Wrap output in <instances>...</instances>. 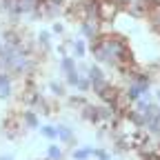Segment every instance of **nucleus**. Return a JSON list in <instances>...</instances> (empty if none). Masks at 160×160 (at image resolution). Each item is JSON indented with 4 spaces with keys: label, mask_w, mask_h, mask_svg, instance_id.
<instances>
[{
    "label": "nucleus",
    "mask_w": 160,
    "mask_h": 160,
    "mask_svg": "<svg viewBox=\"0 0 160 160\" xmlns=\"http://www.w3.org/2000/svg\"><path fill=\"white\" fill-rule=\"evenodd\" d=\"M36 45L42 49V51H49V49H51V31L40 29L38 36H36Z\"/></svg>",
    "instance_id": "8"
},
{
    "label": "nucleus",
    "mask_w": 160,
    "mask_h": 160,
    "mask_svg": "<svg viewBox=\"0 0 160 160\" xmlns=\"http://www.w3.org/2000/svg\"><path fill=\"white\" fill-rule=\"evenodd\" d=\"M0 160H13L11 153H0Z\"/></svg>",
    "instance_id": "23"
},
{
    "label": "nucleus",
    "mask_w": 160,
    "mask_h": 160,
    "mask_svg": "<svg viewBox=\"0 0 160 160\" xmlns=\"http://www.w3.org/2000/svg\"><path fill=\"white\" fill-rule=\"evenodd\" d=\"M80 33H82V38L87 40V42H91V40H96L100 36V27H102V22H100V18H82L80 20Z\"/></svg>",
    "instance_id": "1"
},
{
    "label": "nucleus",
    "mask_w": 160,
    "mask_h": 160,
    "mask_svg": "<svg viewBox=\"0 0 160 160\" xmlns=\"http://www.w3.org/2000/svg\"><path fill=\"white\" fill-rule=\"evenodd\" d=\"M49 89L56 98H65V85L58 82V80H49Z\"/></svg>",
    "instance_id": "14"
},
{
    "label": "nucleus",
    "mask_w": 160,
    "mask_h": 160,
    "mask_svg": "<svg viewBox=\"0 0 160 160\" xmlns=\"http://www.w3.org/2000/svg\"><path fill=\"white\" fill-rule=\"evenodd\" d=\"M131 2H133V5H138L145 13H149V11H151V7L156 5V0H131Z\"/></svg>",
    "instance_id": "19"
},
{
    "label": "nucleus",
    "mask_w": 160,
    "mask_h": 160,
    "mask_svg": "<svg viewBox=\"0 0 160 160\" xmlns=\"http://www.w3.org/2000/svg\"><path fill=\"white\" fill-rule=\"evenodd\" d=\"M51 33H56V36H62V33H65V25L56 20V22H53V27H51Z\"/></svg>",
    "instance_id": "20"
},
{
    "label": "nucleus",
    "mask_w": 160,
    "mask_h": 160,
    "mask_svg": "<svg viewBox=\"0 0 160 160\" xmlns=\"http://www.w3.org/2000/svg\"><path fill=\"white\" fill-rule=\"evenodd\" d=\"M38 129H40V133H42V138H47V140H56L58 138V129L53 125H40Z\"/></svg>",
    "instance_id": "13"
},
{
    "label": "nucleus",
    "mask_w": 160,
    "mask_h": 160,
    "mask_svg": "<svg viewBox=\"0 0 160 160\" xmlns=\"http://www.w3.org/2000/svg\"><path fill=\"white\" fill-rule=\"evenodd\" d=\"M65 158V149L60 145H49L47 147V160H62Z\"/></svg>",
    "instance_id": "11"
},
{
    "label": "nucleus",
    "mask_w": 160,
    "mask_h": 160,
    "mask_svg": "<svg viewBox=\"0 0 160 160\" xmlns=\"http://www.w3.org/2000/svg\"><path fill=\"white\" fill-rule=\"evenodd\" d=\"M60 69H62V73L73 71V69H76V60H73L71 56H62V60H60Z\"/></svg>",
    "instance_id": "15"
},
{
    "label": "nucleus",
    "mask_w": 160,
    "mask_h": 160,
    "mask_svg": "<svg viewBox=\"0 0 160 160\" xmlns=\"http://www.w3.org/2000/svg\"><path fill=\"white\" fill-rule=\"evenodd\" d=\"M120 11L122 9H120L113 0H98V18H100V22H113Z\"/></svg>",
    "instance_id": "2"
},
{
    "label": "nucleus",
    "mask_w": 160,
    "mask_h": 160,
    "mask_svg": "<svg viewBox=\"0 0 160 160\" xmlns=\"http://www.w3.org/2000/svg\"><path fill=\"white\" fill-rule=\"evenodd\" d=\"M13 96V76L7 71H0V100L7 102Z\"/></svg>",
    "instance_id": "3"
},
{
    "label": "nucleus",
    "mask_w": 160,
    "mask_h": 160,
    "mask_svg": "<svg viewBox=\"0 0 160 160\" xmlns=\"http://www.w3.org/2000/svg\"><path fill=\"white\" fill-rule=\"evenodd\" d=\"M120 91H122V89H120L118 85H113V82H109V85H107V87H105L102 91H100V93H98V100H100V102H102V105H113Z\"/></svg>",
    "instance_id": "5"
},
{
    "label": "nucleus",
    "mask_w": 160,
    "mask_h": 160,
    "mask_svg": "<svg viewBox=\"0 0 160 160\" xmlns=\"http://www.w3.org/2000/svg\"><path fill=\"white\" fill-rule=\"evenodd\" d=\"M158 145H160V133H158Z\"/></svg>",
    "instance_id": "26"
},
{
    "label": "nucleus",
    "mask_w": 160,
    "mask_h": 160,
    "mask_svg": "<svg viewBox=\"0 0 160 160\" xmlns=\"http://www.w3.org/2000/svg\"><path fill=\"white\" fill-rule=\"evenodd\" d=\"M78 113H80V120L96 125V120H98V105H93V102H89V100H87V102L78 109Z\"/></svg>",
    "instance_id": "6"
},
{
    "label": "nucleus",
    "mask_w": 160,
    "mask_h": 160,
    "mask_svg": "<svg viewBox=\"0 0 160 160\" xmlns=\"http://www.w3.org/2000/svg\"><path fill=\"white\" fill-rule=\"evenodd\" d=\"M93 156V147H73L71 158L73 160H89Z\"/></svg>",
    "instance_id": "10"
},
{
    "label": "nucleus",
    "mask_w": 160,
    "mask_h": 160,
    "mask_svg": "<svg viewBox=\"0 0 160 160\" xmlns=\"http://www.w3.org/2000/svg\"><path fill=\"white\" fill-rule=\"evenodd\" d=\"M2 47H5V42H2V38H0V51H2Z\"/></svg>",
    "instance_id": "24"
},
{
    "label": "nucleus",
    "mask_w": 160,
    "mask_h": 160,
    "mask_svg": "<svg viewBox=\"0 0 160 160\" xmlns=\"http://www.w3.org/2000/svg\"><path fill=\"white\" fill-rule=\"evenodd\" d=\"M76 89H78V91H82V93H87V91L91 89V80H89L87 76H82V73H80L78 82H76Z\"/></svg>",
    "instance_id": "16"
},
{
    "label": "nucleus",
    "mask_w": 160,
    "mask_h": 160,
    "mask_svg": "<svg viewBox=\"0 0 160 160\" xmlns=\"http://www.w3.org/2000/svg\"><path fill=\"white\" fill-rule=\"evenodd\" d=\"M58 53H60V56H67V45H65V42L58 45Z\"/></svg>",
    "instance_id": "22"
},
{
    "label": "nucleus",
    "mask_w": 160,
    "mask_h": 160,
    "mask_svg": "<svg viewBox=\"0 0 160 160\" xmlns=\"http://www.w3.org/2000/svg\"><path fill=\"white\" fill-rule=\"evenodd\" d=\"M69 47L73 49V58H85V53H87V40L76 38V40H71Z\"/></svg>",
    "instance_id": "9"
},
{
    "label": "nucleus",
    "mask_w": 160,
    "mask_h": 160,
    "mask_svg": "<svg viewBox=\"0 0 160 160\" xmlns=\"http://www.w3.org/2000/svg\"><path fill=\"white\" fill-rule=\"evenodd\" d=\"M158 105H160V91H158Z\"/></svg>",
    "instance_id": "25"
},
{
    "label": "nucleus",
    "mask_w": 160,
    "mask_h": 160,
    "mask_svg": "<svg viewBox=\"0 0 160 160\" xmlns=\"http://www.w3.org/2000/svg\"><path fill=\"white\" fill-rule=\"evenodd\" d=\"M93 156H96L98 160H109V158H111L109 151H105V149H93Z\"/></svg>",
    "instance_id": "21"
},
{
    "label": "nucleus",
    "mask_w": 160,
    "mask_h": 160,
    "mask_svg": "<svg viewBox=\"0 0 160 160\" xmlns=\"http://www.w3.org/2000/svg\"><path fill=\"white\" fill-rule=\"evenodd\" d=\"M56 129H58V140H60V142H62L65 147H69V149H73L76 147V133H73V129L69 125H56Z\"/></svg>",
    "instance_id": "4"
},
{
    "label": "nucleus",
    "mask_w": 160,
    "mask_h": 160,
    "mask_svg": "<svg viewBox=\"0 0 160 160\" xmlns=\"http://www.w3.org/2000/svg\"><path fill=\"white\" fill-rule=\"evenodd\" d=\"M78 78H80L78 69H73V71H67V73H65V87H76Z\"/></svg>",
    "instance_id": "17"
},
{
    "label": "nucleus",
    "mask_w": 160,
    "mask_h": 160,
    "mask_svg": "<svg viewBox=\"0 0 160 160\" xmlns=\"http://www.w3.org/2000/svg\"><path fill=\"white\" fill-rule=\"evenodd\" d=\"M65 100H67V107L69 109H80V107L87 102L85 96H65Z\"/></svg>",
    "instance_id": "12"
},
{
    "label": "nucleus",
    "mask_w": 160,
    "mask_h": 160,
    "mask_svg": "<svg viewBox=\"0 0 160 160\" xmlns=\"http://www.w3.org/2000/svg\"><path fill=\"white\" fill-rule=\"evenodd\" d=\"M20 118H22V125L27 127V131H33L40 127V118L33 109H22V113H20Z\"/></svg>",
    "instance_id": "7"
},
{
    "label": "nucleus",
    "mask_w": 160,
    "mask_h": 160,
    "mask_svg": "<svg viewBox=\"0 0 160 160\" xmlns=\"http://www.w3.org/2000/svg\"><path fill=\"white\" fill-rule=\"evenodd\" d=\"M107 85H109V80H107V76H105V78H100V80H96V82H91V91H93V93L98 96V93L102 91V89H105Z\"/></svg>",
    "instance_id": "18"
},
{
    "label": "nucleus",
    "mask_w": 160,
    "mask_h": 160,
    "mask_svg": "<svg viewBox=\"0 0 160 160\" xmlns=\"http://www.w3.org/2000/svg\"><path fill=\"white\" fill-rule=\"evenodd\" d=\"M158 120H160V116H158Z\"/></svg>",
    "instance_id": "27"
}]
</instances>
